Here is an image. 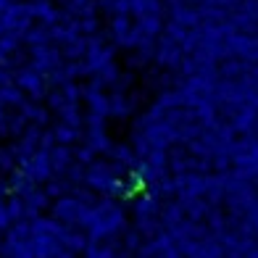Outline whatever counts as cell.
<instances>
[{
    "label": "cell",
    "instance_id": "obj_3",
    "mask_svg": "<svg viewBox=\"0 0 258 258\" xmlns=\"http://www.w3.org/2000/svg\"><path fill=\"white\" fill-rule=\"evenodd\" d=\"M87 184L92 190H100L105 195H116L124 187V179L111 163H92L87 171Z\"/></svg>",
    "mask_w": 258,
    "mask_h": 258
},
{
    "label": "cell",
    "instance_id": "obj_2",
    "mask_svg": "<svg viewBox=\"0 0 258 258\" xmlns=\"http://www.w3.org/2000/svg\"><path fill=\"white\" fill-rule=\"evenodd\" d=\"M90 203L79 201V198H61L55 206H53V214L55 221H61L63 227H85L87 224V216H90Z\"/></svg>",
    "mask_w": 258,
    "mask_h": 258
},
{
    "label": "cell",
    "instance_id": "obj_1",
    "mask_svg": "<svg viewBox=\"0 0 258 258\" xmlns=\"http://www.w3.org/2000/svg\"><path fill=\"white\" fill-rule=\"evenodd\" d=\"M121 224V211L113 206V201H103L98 206L90 208V216H87V229L92 237H105V234H113Z\"/></svg>",
    "mask_w": 258,
    "mask_h": 258
},
{
    "label": "cell",
    "instance_id": "obj_4",
    "mask_svg": "<svg viewBox=\"0 0 258 258\" xmlns=\"http://www.w3.org/2000/svg\"><path fill=\"white\" fill-rule=\"evenodd\" d=\"M3 242H6V240H3V234H0V250H3Z\"/></svg>",
    "mask_w": 258,
    "mask_h": 258
}]
</instances>
